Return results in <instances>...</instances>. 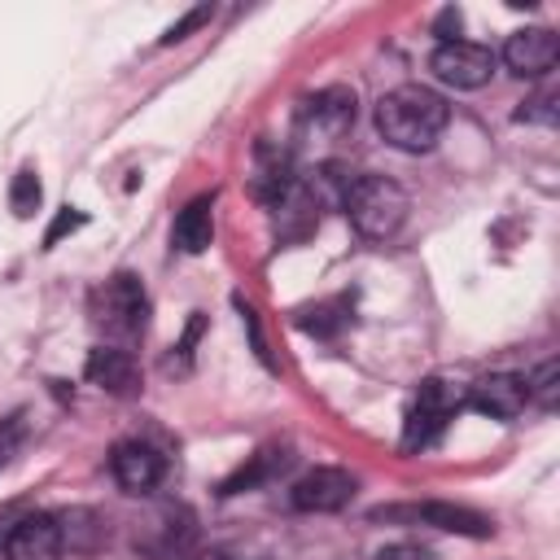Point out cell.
<instances>
[{
    "mask_svg": "<svg viewBox=\"0 0 560 560\" xmlns=\"http://www.w3.org/2000/svg\"><path fill=\"white\" fill-rule=\"evenodd\" d=\"M236 306H241V319H245V332H249V346H254L258 363H262L267 372H276V359H271V350H267V341H262V328H258V311H254L249 302H241V298H236Z\"/></svg>",
    "mask_w": 560,
    "mask_h": 560,
    "instance_id": "ffe728a7",
    "label": "cell"
},
{
    "mask_svg": "<svg viewBox=\"0 0 560 560\" xmlns=\"http://www.w3.org/2000/svg\"><path fill=\"white\" fill-rule=\"evenodd\" d=\"M459 407H464V394H459L455 385H446L442 376H429V381H420V389H416V402H411V411H407V424H402V451L411 455V451H424V446H433Z\"/></svg>",
    "mask_w": 560,
    "mask_h": 560,
    "instance_id": "277c9868",
    "label": "cell"
},
{
    "mask_svg": "<svg viewBox=\"0 0 560 560\" xmlns=\"http://www.w3.org/2000/svg\"><path fill=\"white\" fill-rule=\"evenodd\" d=\"M306 118L328 131V136H341L350 122H354V92L350 88H324L306 101Z\"/></svg>",
    "mask_w": 560,
    "mask_h": 560,
    "instance_id": "5bb4252c",
    "label": "cell"
},
{
    "mask_svg": "<svg viewBox=\"0 0 560 560\" xmlns=\"http://www.w3.org/2000/svg\"><path fill=\"white\" fill-rule=\"evenodd\" d=\"M39 197H44L39 175H35L31 166H22V171L13 175V184H9V210H13L18 219H31V214L39 210Z\"/></svg>",
    "mask_w": 560,
    "mask_h": 560,
    "instance_id": "ac0fdd59",
    "label": "cell"
},
{
    "mask_svg": "<svg viewBox=\"0 0 560 560\" xmlns=\"http://www.w3.org/2000/svg\"><path fill=\"white\" fill-rule=\"evenodd\" d=\"M206 22H210V4H197L192 13H184L179 22H171V26H166L162 44H179V39H184L188 31H197V26H206Z\"/></svg>",
    "mask_w": 560,
    "mask_h": 560,
    "instance_id": "7402d4cb",
    "label": "cell"
},
{
    "mask_svg": "<svg viewBox=\"0 0 560 560\" xmlns=\"http://www.w3.org/2000/svg\"><path fill=\"white\" fill-rule=\"evenodd\" d=\"M451 122V105L424 88V83H402L376 101V131L385 144L402 153H424L438 144V136Z\"/></svg>",
    "mask_w": 560,
    "mask_h": 560,
    "instance_id": "6da1fadb",
    "label": "cell"
},
{
    "mask_svg": "<svg viewBox=\"0 0 560 560\" xmlns=\"http://www.w3.org/2000/svg\"><path fill=\"white\" fill-rule=\"evenodd\" d=\"M560 57V39L547 31V26H525V31H512L508 44H503V61L512 74L521 79H542Z\"/></svg>",
    "mask_w": 560,
    "mask_h": 560,
    "instance_id": "30bf717a",
    "label": "cell"
},
{
    "mask_svg": "<svg viewBox=\"0 0 560 560\" xmlns=\"http://www.w3.org/2000/svg\"><path fill=\"white\" fill-rule=\"evenodd\" d=\"M346 324H350V298H332V302L298 311V328L311 337H337Z\"/></svg>",
    "mask_w": 560,
    "mask_h": 560,
    "instance_id": "2e32d148",
    "label": "cell"
},
{
    "mask_svg": "<svg viewBox=\"0 0 560 560\" xmlns=\"http://www.w3.org/2000/svg\"><path fill=\"white\" fill-rule=\"evenodd\" d=\"M284 464H289V455H284V451H276V446H271V451H258V455H249V464H241V468H236V472H232V477L219 486V494L228 499V494L254 490L258 481H271V477L284 468Z\"/></svg>",
    "mask_w": 560,
    "mask_h": 560,
    "instance_id": "9a60e30c",
    "label": "cell"
},
{
    "mask_svg": "<svg viewBox=\"0 0 560 560\" xmlns=\"http://www.w3.org/2000/svg\"><path fill=\"white\" fill-rule=\"evenodd\" d=\"M516 122H556V96H534L525 101V109H516Z\"/></svg>",
    "mask_w": 560,
    "mask_h": 560,
    "instance_id": "603a6c76",
    "label": "cell"
},
{
    "mask_svg": "<svg viewBox=\"0 0 560 560\" xmlns=\"http://www.w3.org/2000/svg\"><path fill=\"white\" fill-rule=\"evenodd\" d=\"M429 70H433L446 88L472 92V88L490 83V74H494V52H490L486 44H472V39H451V44H438V48H433Z\"/></svg>",
    "mask_w": 560,
    "mask_h": 560,
    "instance_id": "8992f818",
    "label": "cell"
},
{
    "mask_svg": "<svg viewBox=\"0 0 560 560\" xmlns=\"http://www.w3.org/2000/svg\"><path fill=\"white\" fill-rule=\"evenodd\" d=\"M459 26H464V18H459V9H455V4H446V9L433 18V35H438L442 44L459 39Z\"/></svg>",
    "mask_w": 560,
    "mask_h": 560,
    "instance_id": "d4e9b609",
    "label": "cell"
},
{
    "mask_svg": "<svg viewBox=\"0 0 560 560\" xmlns=\"http://www.w3.org/2000/svg\"><path fill=\"white\" fill-rule=\"evenodd\" d=\"M210 236H214V192H201V197H192V201L175 214L171 241H175V249H184V254H201V249L210 245Z\"/></svg>",
    "mask_w": 560,
    "mask_h": 560,
    "instance_id": "4fadbf2b",
    "label": "cell"
},
{
    "mask_svg": "<svg viewBox=\"0 0 560 560\" xmlns=\"http://www.w3.org/2000/svg\"><path fill=\"white\" fill-rule=\"evenodd\" d=\"M376 560H438V556L420 542H389V547L376 551Z\"/></svg>",
    "mask_w": 560,
    "mask_h": 560,
    "instance_id": "cb8c5ba5",
    "label": "cell"
},
{
    "mask_svg": "<svg viewBox=\"0 0 560 560\" xmlns=\"http://www.w3.org/2000/svg\"><path fill=\"white\" fill-rule=\"evenodd\" d=\"M372 521H420V525H433V529H446V534H464V538H490L494 534L490 516H481L477 508H464V503H446V499L407 503V508H376Z\"/></svg>",
    "mask_w": 560,
    "mask_h": 560,
    "instance_id": "5b68a950",
    "label": "cell"
},
{
    "mask_svg": "<svg viewBox=\"0 0 560 560\" xmlns=\"http://www.w3.org/2000/svg\"><path fill=\"white\" fill-rule=\"evenodd\" d=\"M88 223V214L83 210H74V206H66V210H57V219H52V228L44 232V249H52L61 236H70V232H79Z\"/></svg>",
    "mask_w": 560,
    "mask_h": 560,
    "instance_id": "44dd1931",
    "label": "cell"
},
{
    "mask_svg": "<svg viewBox=\"0 0 560 560\" xmlns=\"http://www.w3.org/2000/svg\"><path fill=\"white\" fill-rule=\"evenodd\" d=\"M109 468H114V481H118L127 494L153 490V486L162 481V472H166L162 455H158L149 442H136V438H127V442H118V446L109 451Z\"/></svg>",
    "mask_w": 560,
    "mask_h": 560,
    "instance_id": "7c38bea8",
    "label": "cell"
},
{
    "mask_svg": "<svg viewBox=\"0 0 560 560\" xmlns=\"http://www.w3.org/2000/svg\"><path fill=\"white\" fill-rule=\"evenodd\" d=\"M464 407L490 416V420H516L525 407H529V394H525V376H512V372H494V376H481L464 389Z\"/></svg>",
    "mask_w": 560,
    "mask_h": 560,
    "instance_id": "9c48e42d",
    "label": "cell"
},
{
    "mask_svg": "<svg viewBox=\"0 0 560 560\" xmlns=\"http://www.w3.org/2000/svg\"><path fill=\"white\" fill-rule=\"evenodd\" d=\"M201 328H206V315H201V311H192V315H188V328H184V337H179V346H175V354H179V363H184V368H188V359H192V346H197Z\"/></svg>",
    "mask_w": 560,
    "mask_h": 560,
    "instance_id": "484cf974",
    "label": "cell"
},
{
    "mask_svg": "<svg viewBox=\"0 0 560 560\" xmlns=\"http://www.w3.org/2000/svg\"><path fill=\"white\" fill-rule=\"evenodd\" d=\"M341 206L368 241H389L407 219V192L385 175H350V184L341 188Z\"/></svg>",
    "mask_w": 560,
    "mask_h": 560,
    "instance_id": "7a4b0ae2",
    "label": "cell"
},
{
    "mask_svg": "<svg viewBox=\"0 0 560 560\" xmlns=\"http://www.w3.org/2000/svg\"><path fill=\"white\" fill-rule=\"evenodd\" d=\"M61 547H66L61 521L48 512H26L4 538V560H61Z\"/></svg>",
    "mask_w": 560,
    "mask_h": 560,
    "instance_id": "52a82bcc",
    "label": "cell"
},
{
    "mask_svg": "<svg viewBox=\"0 0 560 560\" xmlns=\"http://www.w3.org/2000/svg\"><path fill=\"white\" fill-rule=\"evenodd\" d=\"M26 411H9V416H0V468H9L13 459H18V451H22V442H26Z\"/></svg>",
    "mask_w": 560,
    "mask_h": 560,
    "instance_id": "d6986e66",
    "label": "cell"
},
{
    "mask_svg": "<svg viewBox=\"0 0 560 560\" xmlns=\"http://www.w3.org/2000/svg\"><path fill=\"white\" fill-rule=\"evenodd\" d=\"M525 394H529V402H538L542 411H551L556 398H560V359H542V363L525 376Z\"/></svg>",
    "mask_w": 560,
    "mask_h": 560,
    "instance_id": "e0dca14e",
    "label": "cell"
},
{
    "mask_svg": "<svg viewBox=\"0 0 560 560\" xmlns=\"http://www.w3.org/2000/svg\"><path fill=\"white\" fill-rule=\"evenodd\" d=\"M88 315H92V324H96L105 337H114V341L140 337V332H144V319H149V293H144L140 276L118 271V276H109L105 284H96V289L88 293Z\"/></svg>",
    "mask_w": 560,
    "mask_h": 560,
    "instance_id": "3957f363",
    "label": "cell"
},
{
    "mask_svg": "<svg viewBox=\"0 0 560 560\" xmlns=\"http://www.w3.org/2000/svg\"><path fill=\"white\" fill-rule=\"evenodd\" d=\"M354 490H359V481L346 468H311L306 477L293 481L289 503L298 512H337L354 499Z\"/></svg>",
    "mask_w": 560,
    "mask_h": 560,
    "instance_id": "ba28073f",
    "label": "cell"
},
{
    "mask_svg": "<svg viewBox=\"0 0 560 560\" xmlns=\"http://www.w3.org/2000/svg\"><path fill=\"white\" fill-rule=\"evenodd\" d=\"M83 376H88L96 389L114 394V398H131V394L140 389L136 354H131V350H122V346H96V350H88Z\"/></svg>",
    "mask_w": 560,
    "mask_h": 560,
    "instance_id": "8fae6325",
    "label": "cell"
}]
</instances>
